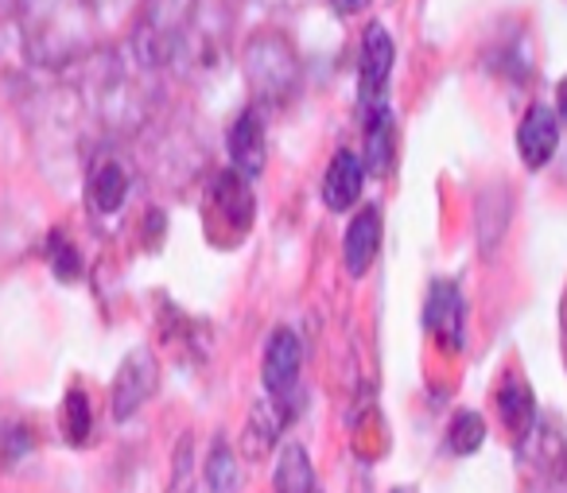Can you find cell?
Returning a JSON list of instances; mask_svg holds the SVG:
<instances>
[{"label":"cell","instance_id":"19","mask_svg":"<svg viewBox=\"0 0 567 493\" xmlns=\"http://www.w3.org/2000/svg\"><path fill=\"white\" fill-rule=\"evenodd\" d=\"M556 117H559V125H567V74L556 86Z\"/></svg>","mask_w":567,"mask_h":493},{"label":"cell","instance_id":"6","mask_svg":"<svg viewBox=\"0 0 567 493\" xmlns=\"http://www.w3.org/2000/svg\"><path fill=\"white\" fill-rule=\"evenodd\" d=\"M226 152H229V167L245 179H257L265 172V117H260L257 105H245L241 113L234 117L226 133Z\"/></svg>","mask_w":567,"mask_h":493},{"label":"cell","instance_id":"17","mask_svg":"<svg viewBox=\"0 0 567 493\" xmlns=\"http://www.w3.org/2000/svg\"><path fill=\"white\" fill-rule=\"evenodd\" d=\"M482 443H486V423H482L478 412L463 408V412H458L455 420H451V428H447V446L455 454H474Z\"/></svg>","mask_w":567,"mask_h":493},{"label":"cell","instance_id":"3","mask_svg":"<svg viewBox=\"0 0 567 493\" xmlns=\"http://www.w3.org/2000/svg\"><path fill=\"white\" fill-rule=\"evenodd\" d=\"M245 71L257 90V97L265 102H284L296 86V55L288 51V43L265 35V40H252L245 51Z\"/></svg>","mask_w":567,"mask_h":493},{"label":"cell","instance_id":"10","mask_svg":"<svg viewBox=\"0 0 567 493\" xmlns=\"http://www.w3.org/2000/svg\"><path fill=\"white\" fill-rule=\"evenodd\" d=\"M128 198V167L117 156H97L86 175V203L94 214L110 218Z\"/></svg>","mask_w":567,"mask_h":493},{"label":"cell","instance_id":"12","mask_svg":"<svg viewBox=\"0 0 567 493\" xmlns=\"http://www.w3.org/2000/svg\"><path fill=\"white\" fill-rule=\"evenodd\" d=\"M497 415H502L505 431L517 439V446L533 435V428L540 423V412H536V397L517 373H505V381L497 384Z\"/></svg>","mask_w":567,"mask_h":493},{"label":"cell","instance_id":"5","mask_svg":"<svg viewBox=\"0 0 567 493\" xmlns=\"http://www.w3.org/2000/svg\"><path fill=\"white\" fill-rule=\"evenodd\" d=\"M303 366V346L292 327H276L265 342V361H260V377H265L268 397H292L296 381H300Z\"/></svg>","mask_w":567,"mask_h":493},{"label":"cell","instance_id":"4","mask_svg":"<svg viewBox=\"0 0 567 493\" xmlns=\"http://www.w3.org/2000/svg\"><path fill=\"white\" fill-rule=\"evenodd\" d=\"M156 384H159V361L152 358V350H144V346L128 350L117 377H113V400H110L113 420H128V415L141 412L152 400V392H156Z\"/></svg>","mask_w":567,"mask_h":493},{"label":"cell","instance_id":"7","mask_svg":"<svg viewBox=\"0 0 567 493\" xmlns=\"http://www.w3.org/2000/svg\"><path fill=\"white\" fill-rule=\"evenodd\" d=\"M556 148H559V117H556V110H551V105H544V102H533L525 110V117H520V125H517L520 160H525L528 172H540V167L551 164Z\"/></svg>","mask_w":567,"mask_h":493},{"label":"cell","instance_id":"18","mask_svg":"<svg viewBox=\"0 0 567 493\" xmlns=\"http://www.w3.org/2000/svg\"><path fill=\"white\" fill-rule=\"evenodd\" d=\"M63 431L71 443H86L94 431V415H90V397L82 389H71L63 400Z\"/></svg>","mask_w":567,"mask_h":493},{"label":"cell","instance_id":"2","mask_svg":"<svg viewBox=\"0 0 567 493\" xmlns=\"http://www.w3.org/2000/svg\"><path fill=\"white\" fill-rule=\"evenodd\" d=\"M393 35L385 24H370L362 32V51H358V117L385 113L389 102V74H393Z\"/></svg>","mask_w":567,"mask_h":493},{"label":"cell","instance_id":"8","mask_svg":"<svg viewBox=\"0 0 567 493\" xmlns=\"http://www.w3.org/2000/svg\"><path fill=\"white\" fill-rule=\"evenodd\" d=\"M424 327L432 330L440 342H447L451 350L463 346V330H466V304L463 291L455 280H435L432 291L424 299Z\"/></svg>","mask_w":567,"mask_h":493},{"label":"cell","instance_id":"16","mask_svg":"<svg viewBox=\"0 0 567 493\" xmlns=\"http://www.w3.org/2000/svg\"><path fill=\"white\" fill-rule=\"evenodd\" d=\"M206 482H210L214 493H237L241 490V470H237V459L226 443H214L210 459H206Z\"/></svg>","mask_w":567,"mask_h":493},{"label":"cell","instance_id":"20","mask_svg":"<svg viewBox=\"0 0 567 493\" xmlns=\"http://www.w3.org/2000/svg\"><path fill=\"white\" fill-rule=\"evenodd\" d=\"M334 9L342 12V17H354V12H362V9H370L373 0H331Z\"/></svg>","mask_w":567,"mask_h":493},{"label":"cell","instance_id":"15","mask_svg":"<svg viewBox=\"0 0 567 493\" xmlns=\"http://www.w3.org/2000/svg\"><path fill=\"white\" fill-rule=\"evenodd\" d=\"M272 485L276 493H316V466H311V454L303 451V443H284Z\"/></svg>","mask_w":567,"mask_h":493},{"label":"cell","instance_id":"13","mask_svg":"<svg viewBox=\"0 0 567 493\" xmlns=\"http://www.w3.org/2000/svg\"><path fill=\"white\" fill-rule=\"evenodd\" d=\"M365 125V152L362 164L370 175H389L393 172V156H396V133H393V113H373L362 121Z\"/></svg>","mask_w":567,"mask_h":493},{"label":"cell","instance_id":"1","mask_svg":"<svg viewBox=\"0 0 567 493\" xmlns=\"http://www.w3.org/2000/svg\"><path fill=\"white\" fill-rule=\"evenodd\" d=\"M9 12L35 66H74L94 43V0H12Z\"/></svg>","mask_w":567,"mask_h":493},{"label":"cell","instance_id":"21","mask_svg":"<svg viewBox=\"0 0 567 493\" xmlns=\"http://www.w3.org/2000/svg\"><path fill=\"white\" fill-rule=\"evenodd\" d=\"M393 493H409V490H393Z\"/></svg>","mask_w":567,"mask_h":493},{"label":"cell","instance_id":"14","mask_svg":"<svg viewBox=\"0 0 567 493\" xmlns=\"http://www.w3.org/2000/svg\"><path fill=\"white\" fill-rule=\"evenodd\" d=\"M214 206L221 210V218H229L245 234V229H249V222H252L249 179H245V175H237L234 167H229V172H221L218 179H214Z\"/></svg>","mask_w":567,"mask_h":493},{"label":"cell","instance_id":"9","mask_svg":"<svg viewBox=\"0 0 567 493\" xmlns=\"http://www.w3.org/2000/svg\"><path fill=\"white\" fill-rule=\"evenodd\" d=\"M362 183H365L362 156H358V152H350V148H339L331 164H327L323 191H319V198H323L327 210L347 214V210H354V203L362 198Z\"/></svg>","mask_w":567,"mask_h":493},{"label":"cell","instance_id":"11","mask_svg":"<svg viewBox=\"0 0 567 493\" xmlns=\"http://www.w3.org/2000/svg\"><path fill=\"white\" fill-rule=\"evenodd\" d=\"M381 253V214L378 206H362L342 237V265L350 276H365Z\"/></svg>","mask_w":567,"mask_h":493}]
</instances>
